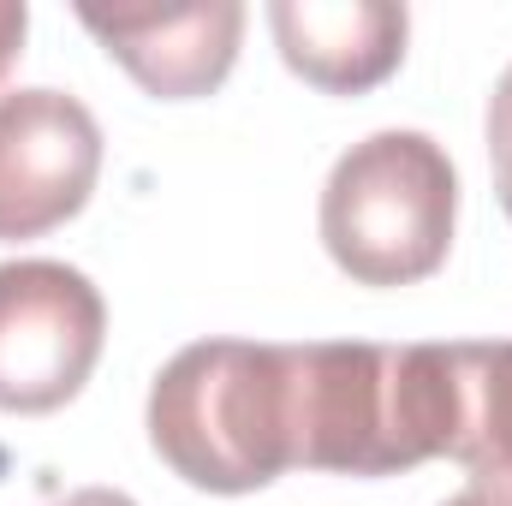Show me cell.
Returning a JSON list of instances; mask_svg holds the SVG:
<instances>
[{
    "instance_id": "cell-12",
    "label": "cell",
    "mask_w": 512,
    "mask_h": 506,
    "mask_svg": "<svg viewBox=\"0 0 512 506\" xmlns=\"http://www.w3.org/2000/svg\"><path fill=\"white\" fill-rule=\"evenodd\" d=\"M54 506H137L131 495H120V489H78V495H66V501Z\"/></svg>"
},
{
    "instance_id": "cell-11",
    "label": "cell",
    "mask_w": 512,
    "mask_h": 506,
    "mask_svg": "<svg viewBox=\"0 0 512 506\" xmlns=\"http://www.w3.org/2000/svg\"><path fill=\"white\" fill-rule=\"evenodd\" d=\"M441 506H512V477H477L471 489H459Z\"/></svg>"
},
{
    "instance_id": "cell-9",
    "label": "cell",
    "mask_w": 512,
    "mask_h": 506,
    "mask_svg": "<svg viewBox=\"0 0 512 506\" xmlns=\"http://www.w3.org/2000/svg\"><path fill=\"white\" fill-rule=\"evenodd\" d=\"M489 167H495V197L512 221V66L489 96Z\"/></svg>"
},
{
    "instance_id": "cell-10",
    "label": "cell",
    "mask_w": 512,
    "mask_h": 506,
    "mask_svg": "<svg viewBox=\"0 0 512 506\" xmlns=\"http://www.w3.org/2000/svg\"><path fill=\"white\" fill-rule=\"evenodd\" d=\"M24 30H30L24 0H0V84H6V72L18 66V54H24Z\"/></svg>"
},
{
    "instance_id": "cell-7",
    "label": "cell",
    "mask_w": 512,
    "mask_h": 506,
    "mask_svg": "<svg viewBox=\"0 0 512 506\" xmlns=\"http://www.w3.org/2000/svg\"><path fill=\"white\" fill-rule=\"evenodd\" d=\"M268 30L304 84L328 96H364L399 72L411 18L393 0H274Z\"/></svg>"
},
{
    "instance_id": "cell-6",
    "label": "cell",
    "mask_w": 512,
    "mask_h": 506,
    "mask_svg": "<svg viewBox=\"0 0 512 506\" xmlns=\"http://www.w3.org/2000/svg\"><path fill=\"white\" fill-rule=\"evenodd\" d=\"M84 30L120 60L131 78L161 102H191L227 84L245 36L239 0H203V6H161V12H102L78 6Z\"/></svg>"
},
{
    "instance_id": "cell-1",
    "label": "cell",
    "mask_w": 512,
    "mask_h": 506,
    "mask_svg": "<svg viewBox=\"0 0 512 506\" xmlns=\"http://www.w3.org/2000/svg\"><path fill=\"white\" fill-rule=\"evenodd\" d=\"M292 471L393 477L447 459V346H286Z\"/></svg>"
},
{
    "instance_id": "cell-8",
    "label": "cell",
    "mask_w": 512,
    "mask_h": 506,
    "mask_svg": "<svg viewBox=\"0 0 512 506\" xmlns=\"http://www.w3.org/2000/svg\"><path fill=\"white\" fill-rule=\"evenodd\" d=\"M447 459L471 477H512V340L447 346Z\"/></svg>"
},
{
    "instance_id": "cell-2",
    "label": "cell",
    "mask_w": 512,
    "mask_h": 506,
    "mask_svg": "<svg viewBox=\"0 0 512 506\" xmlns=\"http://www.w3.org/2000/svg\"><path fill=\"white\" fill-rule=\"evenodd\" d=\"M149 447L209 495H256L292 471L286 346L197 340L149 387Z\"/></svg>"
},
{
    "instance_id": "cell-3",
    "label": "cell",
    "mask_w": 512,
    "mask_h": 506,
    "mask_svg": "<svg viewBox=\"0 0 512 506\" xmlns=\"http://www.w3.org/2000/svg\"><path fill=\"white\" fill-rule=\"evenodd\" d=\"M459 173L429 131L352 143L322 185V245L358 286L429 280L453 251Z\"/></svg>"
},
{
    "instance_id": "cell-5",
    "label": "cell",
    "mask_w": 512,
    "mask_h": 506,
    "mask_svg": "<svg viewBox=\"0 0 512 506\" xmlns=\"http://www.w3.org/2000/svg\"><path fill=\"white\" fill-rule=\"evenodd\" d=\"M102 179V126L66 90L0 96V245L66 227Z\"/></svg>"
},
{
    "instance_id": "cell-4",
    "label": "cell",
    "mask_w": 512,
    "mask_h": 506,
    "mask_svg": "<svg viewBox=\"0 0 512 506\" xmlns=\"http://www.w3.org/2000/svg\"><path fill=\"white\" fill-rule=\"evenodd\" d=\"M108 346V304L72 262H0V411L42 417L84 393Z\"/></svg>"
}]
</instances>
